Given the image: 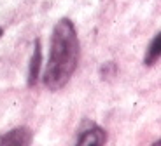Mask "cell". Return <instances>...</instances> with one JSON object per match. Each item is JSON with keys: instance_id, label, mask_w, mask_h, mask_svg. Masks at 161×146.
<instances>
[{"instance_id": "obj_1", "label": "cell", "mask_w": 161, "mask_h": 146, "mask_svg": "<svg viewBox=\"0 0 161 146\" xmlns=\"http://www.w3.org/2000/svg\"><path fill=\"white\" fill-rule=\"evenodd\" d=\"M80 56V43L77 30L69 18L54 24L51 37V51L44 71V85L49 91L63 89L77 70Z\"/></svg>"}, {"instance_id": "obj_2", "label": "cell", "mask_w": 161, "mask_h": 146, "mask_svg": "<svg viewBox=\"0 0 161 146\" xmlns=\"http://www.w3.org/2000/svg\"><path fill=\"white\" fill-rule=\"evenodd\" d=\"M33 136L28 127H16L0 136V144H14V146H28Z\"/></svg>"}, {"instance_id": "obj_3", "label": "cell", "mask_w": 161, "mask_h": 146, "mask_svg": "<svg viewBox=\"0 0 161 146\" xmlns=\"http://www.w3.org/2000/svg\"><path fill=\"white\" fill-rule=\"evenodd\" d=\"M107 141V134L105 130L98 125H91L88 129L80 130L79 138H77V144L89 146V144H103Z\"/></svg>"}, {"instance_id": "obj_4", "label": "cell", "mask_w": 161, "mask_h": 146, "mask_svg": "<svg viewBox=\"0 0 161 146\" xmlns=\"http://www.w3.org/2000/svg\"><path fill=\"white\" fill-rule=\"evenodd\" d=\"M40 61H42V47H40V40H35L33 45V54L30 59V68H28V87H33L39 80L40 73Z\"/></svg>"}, {"instance_id": "obj_5", "label": "cell", "mask_w": 161, "mask_h": 146, "mask_svg": "<svg viewBox=\"0 0 161 146\" xmlns=\"http://www.w3.org/2000/svg\"><path fill=\"white\" fill-rule=\"evenodd\" d=\"M159 38H161V35H159V33H156L154 38H153V42L149 43L147 52H145V58H144V64H145V66H153V64H156L158 59H159V56H161Z\"/></svg>"}, {"instance_id": "obj_6", "label": "cell", "mask_w": 161, "mask_h": 146, "mask_svg": "<svg viewBox=\"0 0 161 146\" xmlns=\"http://www.w3.org/2000/svg\"><path fill=\"white\" fill-rule=\"evenodd\" d=\"M2 35H4V30H2V28H0V37H2Z\"/></svg>"}]
</instances>
